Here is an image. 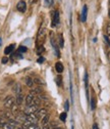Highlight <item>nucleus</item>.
I'll use <instances>...</instances> for the list:
<instances>
[{"mask_svg":"<svg viewBox=\"0 0 110 129\" xmlns=\"http://www.w3.org/2000/svg\"><path fill=\"white\" fill-rule=\"evenodd\" d=\"M4 107L6 109H12L14 106H17V104H15V99L13 98V96H7V98L4 100Z\"/></svg>","mask_w":110,"mask_h":129,"instance_id":"obj_1","label":"nucleus"},{"mask_svg":"<svg viewBox=\"0 0 110 129\" xmlns=\"http://www.w3.org/2000/svg\"><path fill=\"white\" fill-rule=\"evenodd\" d=\"M35 99L36 96L33 93H30L26 96V106L30 107V106H34L35 105Z\"/></svg>","mask_w":110,"mask_h":129,"instance_id":"obj_2","label":"nucleus"},{"mask_svg":"<svg viewBox=\"0 0 110 129\" xmlns=\"http://www.w3.org/2000/svg\"><path fill=\"white\" fill-rule=\"evenodd\" d=\"M52 25L54 26V27H56V26H58L59 25V23H60V19H59V11L58 10H55V11H53V14H52Z\"/></svg>","mask_w":110,"mask_h":129,"instance_id":"obj_3","label":"nucleus"},{"mask_svg":"<svg viewBox=\"0 0 110 129\" xmlns=\"http://www.w3.org/2000/svg\"><path fill=\"white\" fill-rule=\"evenodd\" d=\"M38 111V106L34 105V106H30V107H27L24 111V114L26 115H29V114H34Z\"/></svg>","mask_w":110,"mask_h":129,"instance_id":"obj_4","label":"nucleus"},{"mask_svg":"<svg viewBox=\"0 0 110 129\" xmlns=\"http://www.w3.org/2000/svg\"><path fill=\"white\" fill-rule=\"evenodd\" d=\"M17 8L21 12H25L27 10V4H26V2L24 1V0H21V1H19V3L17 4Z\"/></svg>","mask_w":110,"mask_h":129,"instance_id":"obj_5","label":"nucleus"},{"mask_svg":"<svg viewBox=\"0 0 110 129\" xmlns=\"http://www.w3.org/2000/svg\"><path fill=\"white\" fill-rule=\"evenodd\" d=\"M87 14H88V6L84 5L83 10H82V14H81V21L84 23L87 21Z\"/></svg>","mask_w":110,"mask_h":129,"instance_id":"obj_6","label":"nucleus"},{"mask_svg":"<svg viewBox=\"0 0 110 129\" xmlns=\"http://www.w3.org/2000/svg\"><path fill=\"white\" fill-rule=\"evenodd\" d=\"M36 115H37L38 119H42L44 116L47 115V111H46L45 109H40V110H38V111L36 112Z\"/></svg>","mask_w":110,"mask_h":129,"instance_id":"obj_7","label":"nucleus"},{"mask_svg":"<svg viewBox=\"0 0 110 129\" xmlns=\"http://www.w3.org/2000/svg\"><path fill=\"white\" fill-rule=\"evenodd\" d=\"M24 102V95L23 93H19L17 94V99H15V104H17V106H21Z\"/></svg>","mask_w":110,"mask_h":129,"instance_id":"obj_8","label":"nucleus"},{"mask_svg":"<svg viewBox=\"0 0 110 129\" xmlns=\"http://www.w3.org/2000/svg\"><path fill=\"white\" fill-rule=\"evenodd\" d=\"M55 69H56V72H58L59 74L63 72V64H62V62H60V61L56 62V64H55Z\"/></svg>","mask_w":110,"mask_h":129,"instance_id":"obj_9","label":"nucleus"},{"mask_svg":"<svg viewBox=\"0 0 110 129\" xmlns=\"http://www.w3.org/2000/svg\"><path fill=\"white\" fill-rule=\"evenodd\" d=\"M14 44H11V45H8L5 49H4V53L5 54H9V53H11L12 51H13V49H14Z\"/></svg>","mask_w":110,"mask_h":129,"instance_id":"obj_10","label":"nucleus"},{"mask_svg":"<svg viewBox=\"0 0 110 129\" xmlns=\"http://www.w3.org/2000/svg\"><path fill=\"white\" fill-rule=\"evenodd\" d=\"M85 85H86V91H87V96L89 95V77H88V73L85 74Z\"/></svg>","mask_w":110,"mask_h":129,"instance_id":"obj_11","label":"nucleus"},{"mask_svg":"<svg viewBox=\"0 0 110 129\" xmlns=\"http://www.w3.org/2000/svg\"><path fill=\"white\" fill-rule=\"evenodd\" d=\"M49 120H50V116H49V115H46V116H44V117L41 119V123H42V125L48 124V123H49Z\"/></svg>","mask_w":110,"mask_h":129,"instance_id":"obj_12","label":"nucleus"},{"mask_svg":"<svg viewBox=\"0 0 110 129\" xmlns=\"http://www.w3.org/2000/svg\"><path fill=\"white\" fill-rule=\"evenodd\" d=\"M51 43H52V46H53V48H54V50H55V53H56V55L58 56V57H60V52H59V49H58V47H57V45H56V43L53 41V39L51 40Z\"/></svg>","mask_w":110,"mask_h":129,"instance_id":"obj_13","label":"nucleus"},{"mask_svg":"<svg viewBox=\"0 0 110 129\" xmlns=\"http://www.w3.org/2000/svg\"><path fill=\"white\" fill-rule=\"evenodd\" d=\"M26 84H27L29 87H33V84H34L33 79L30 78V77H27V78H26Z\"/></svg>","mask_w":110,"mask_h":129,"instance_id":"obj_14","label":"nucleus"},{"mask_svg":"<svg viewBox=\"0 0 110 129\" xmlns=\"http://www.w3.org/2000/svg\"><path fill=\"white\" fill-rule=\"evenodd\" d=\"M13 90H14V92L17 93V94L22 93V88H21V85H20V84H15V85H14V87H13Z\"/></svg>","mask_w":110,"mask_h":129,"instance_id":"obj_15","label":"nucleus"},{"mask_svg":"<svg viewBox=\"0 0 110 129\" xmlns=\"http://www.w3.org/2000/svg\"><path fill=\"white\" fill-rule=\"evenodd\" d=\"M1 128H2V129H15V127H14V126H12L9 122H7V123H6V124H4L3 126H1Z\"/></svg>","mask_w":110,"mask_h":129,"instance_id":"obj_16","label":"nucleus"},{"mask_svg":"<svg viewBox=\"0 0 110 129\" xmlns=\"http://www.w3.org/2000/svg\"><path fill=\"white\" fill-rule=\"evenodd\" d=\"M8 121H9V120H8L7 118H5L4 116L0 117V126H3V125H4V124H6Z\"/></svg>","mask_w":110,"mask_h":129,"instance_id":"obj_17","label":"nucleus"},{"mask_svg":"<svg viewBox=\"0 0 110 129\" xmlns=\"http://www.w3.org/2000/svg\"><path fill=\"white\" fill-rule=\"evenodd\" d=\"M60 120L62 121V122H65V120H66V113L65 112H63V113H61L60 114Z\"/></svg>","mask_w":110,"mask_h":129,"instance_id":"obj_18","label":"nucleus"},{"mask_svg":"<svg viewBox=\"0 0 110 129\" xmlns=\"http://www.w3.org/2000/svg\"><path fill=\"white\" fill-rule=\"evenodd\" d=\"M95 108H96V100H95V98H93L91 101V109L95 110Z\"/></svg>","mask_w":110,"mask_h":129,"instance_id":"obj_19","label":"nucleus"},{"mask_svg":"<svg viewBox=\"0 0 110 129\" xmlns=\"http://www.w3.org/2000/svg\"><path fill=\"white\" fill-rule=\"evenodd\" d=\"M25 129H40V127H39L37 124H32V125L28 126V127H27V128H25Z\"/></svg>","mask_w":110,"mask_h":129,"instance_id":"obj_20","label":"nucleus"},{"mask_svg":"<svg viewBox=\"0 0 110 129\" xmlns=\"http://www.w3.org/2000/svg\"><path fill=\"white\" fill-rule=\"evenodd\" d=\"M59 39H60V41H59V46H60V48H63V46H64V40H63V37L60 35V36H59Z\"/></svg>","mask_w":110,"mask_h":129,"instance_id":"obj_21","label":"nucleus"},{"mask_svg":"<svg viewBox=\"0 0 110 129\" xmlns=\"http://www.w3.org/2000/svg\"><path fill=\"white\" fill-rule=\"evenodd\" d=\"M19 51H20V52H26V51H27V47H26V46H21V47L19 48Z\"/></svg>","mask_w":110,"mask_h":129,"instance_id":"obj_22","label":"nucleus"},{"mask_svg":"<svg viewBox=\"0 0 110 129\" xmlns=\"http://www.w3.org/2000/svg\"><path fill=\"white\" fill-rule=\"evenodd\" d=\"M106 31H107V35L110 36V22L108 23V25H107V27H106Z\"/></svg>","mask_w":110,"mask_h":129,"instance_id":"obj_23","label":"nucleus"},{"mask_svg":"<svg viewBox=\"0 0 110 129\" xmlns=\"http://www.w3.org/2000/svg\"><path fill=\"white\" fill-rule=\"evenodd\" d=\"M52 0H45V4H46V6H50L51 4H52Z\"/></svg>","mask_w":110,"mask_h":129,"instance_id":"obj_24","label":"nucleus"},{"mask_svg":"<svg viewBox=\"0 0 110 129\" xmlns=\"http://www.w3.org/2000/svg\"><path fill=\"white\" fill-rule=\"evenodd\" d=\"M52 127H51V125H50V123H48V124H45V125H43V129H51Z\"/></svg>","mask_w":110,"mask_h":129,"instance_id":"obj_25","label":"nucleus"},{"mask_svg":"<svg viewBox=\"0 0 110 129\" xmlns=\"http://www.w3.org/2000/svg\"><path fill=\"white\" fill-rule=\"evenodd\" d=\"M64 109H65V111H68V109H69V102H68V101L65 102V104H64Z\"/></svg>","mask_w":110,"mask_h":129,"instance_id":"obj_26","label":"nucleus"},{"mask_svg":"<svg viewBox=\"0 0 110 129\" xmlns=\"http://www.w3.org/2000/svg\"><path fill=\"white\" fill-rule=\"evenodd\" d=\"M8 61V58L6 57V56H4V57H2V59H1V62L2 63H6Z\"/></svg>","mask_w":110,"mask_h":129,"instance_id":"obj_27","label":"nucleus"},{"mask_svg":"<svg viewBox=\"0 0 110 129\" xmlns=\"http://www.w3.org/2000/svg\"><path fill=\"white\" fill-rule=\"evenodd\" d=\"M43 61H44V58H43V57H40V58L38 59V62H40V63L43 62Z\"/></svg>","mask_w":110,"mask_h":129,"instance_id":"obj_28","label":"nucleus"},{"mask_svg":"<svg viewBox=\"0 0 110 129\" xmlns=\"http://www.w3.org/2000/svg\"><path fill=\"white\" fill-rule=\"evenodd\" d=\"M60 80H61V78L60 77H57V84L58 85H60Z\"/></svg>","mask_w":110,"mask_h":129,"instance_id":"obj_29","label":"nucleus"},{"mask_svg":"<svg viewBox=\"0 0 110 129\" xmlns=\"http://www.w3.org/2000/svg\"><path fill=\"white\" fill-rule=\"evenodd\" d=\"M93 129H98V125H97L96 123H95V124H94V125H93Z\"/></svg>","mask_w":110,"mask_h":129,"instance_id":"obj_30","label":"nucleus"},{"mask_svg":"<svg viewBox=\"0 0 110 129\" xmlns=\"http://www.w3.org/2000/svg\"><path fill=\"white\" fill-rule=\"evenodd\" d=\"M1 44H2V38L0 37V46H1Z\"/></svg>","mask_w":110,"mask_h":129,"instance_id":"obj_31","label":"nucleus"},{"mask_svg":"<svg viewBox=\"0 0 110 129\" xmlns=\"http://www.w3.org/2000/svg\"><path fill=\"white\" fill-rule=\"evenodd\" d=\"M15 129H25V128H22V127H18V128H15Z\"/></svg>","mask_w":110,"mask_h":129,"instance_id":"obj_32","label":"nucleus"},{"mask_svg":"<svg viewBox=\"0 0 110 129\" xmlns=\"http://www.w3.org/2000/svg\"><path fill=\"white\" fill-rule=\"evenodd\" d=\"M51 129H61V128H55V127H52Z\"/></svg>","mask_w":110,"mask_h":129,"instance_id":"obj_33","label":"nucleus"},{"mask_svg":"<svg viewBox=\"0 0 110 129\" xmlns=\"http://www.w3.org/2000/svg\"><path fill=\"white\" fill-rule=\"evenodd\" d=\"M108 15H109V18H110V9H109V11H108Z\"/></svg>","mask_w":110,"mask_h":129,"instance_id":"obj_34","label":"nucleus"},{"mask_svg":"<svg viewBox=\"0 0 110 129\" xmlns=\"http://www.w3.org/2000/svg\"><path fill=\"white\" fill-rule=\"evenodd\" d=\"M109 58H110V53H109Z\"/></svg>","mask_w":110,"mask_h":129,"instance_id":"obj_35","label":"nucleus"}]
</instances>
